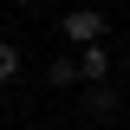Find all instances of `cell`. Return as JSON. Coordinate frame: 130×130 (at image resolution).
<instances>
[{"instance_id":"1","label":"cell","mask_w":130,"mask_h":130,"mask_svg":"<svg viewBox=\"0 0 130 130\" xmlns=\"http://www.w3.org/2000/svg\"><path fill=\"white\" fill-rule=\"evenodd\" d=\"M59 39L65 46H98V39H104V13H98V7H72V13L59 20Z\"/></svg>"},{"instance_id":"2","label":"cell","mask_w":130,"mask_h":130,"mask_svg":"<svg viewBox=\"0 0 130 130\" xmlns=\"http://www.w3.org/2000/svg\"><path fill=\"white\" fill-rule=\"evenodd\" d=\"M104 72H111V52L104 46H78V78L85 85H104Z\"/></svg>"},{"instance_id":"3","label":"cell","mask_w":130,"mask_h":130,"mask_svg":"<svg viewBox=\"0 0 130 130\" xmlns=\"http://www.w3.org/2000/svg\"><path fill=\"white\" fill-rule=\"evenodd\" d=\"M46 78H52V85H78V59H65V52H59V59L46 65Z\"/></svg>"},{"instance_id":"4","label":"cell","mask_w":130,"mask_h":130,"mask_svg":"<svg viewBox=\"0 0 130 130\" xmlns=\"http://www.w3.org/2000/svg\"><path fill=\"white\" fill-rule=\"evenodd\" d=\"M13 78H20V46L0 39V85H13Z\"/></svg>"},{"instance_id":"5","label":"cell","mask_w":130,"mask_h":130,"mask_svg":"<svg viewBox=\"0 0 130 130\" xmlns=\"http://www.w3.org/2000/svg\"><path fill=\"white\" fill-rule=\"evenodd\" d=\"M0 104H7V85H0Z\"/></svg>"},{"instance_id":"6","label":"cell","mask_w":130,"mask_h":130,"mask_svg":"<svg viewBox=\"0 0 130 130\" xmlns=\"http://www.w3.org/2000/svg\"><path fill=\"white\" fill-rule=\"evenodd\" d=\"M20 7H32V0H20Z\"/></svg>"}]
</instances>
